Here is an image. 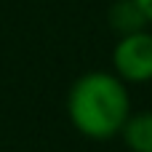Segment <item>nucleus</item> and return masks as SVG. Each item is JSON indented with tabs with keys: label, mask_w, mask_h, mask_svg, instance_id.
<instances>
[{
	"label": "nucleus",
	"mask_w": 152,
	"mask_h": 152,
	"mask_svg": "<svg viewBox=\"0 0 152 152\" xmlns=\"http://www.w3.org/2000/svg\"><path fill=\"white\" fill-rule=\"evenodd\" d=\"M131 91L112 69L83 72L67 94V118L72 128L94 142L120 136L131 115Z\"/></svg>",
	"instance_id": "obj_1"
},
{
	"label": "nucleus",
	"mask_w": 152,
	"mask_h": 152,
	"mask_svg": "<svg viewBox=\"0 0 152 152\" xmlns=\"http://www.w3.org/2000/svg\"><path fill=\"white\" fill-rule=\"evenodd\" d=\"M112 72L128 83L142 86L152 80V29H136L128 35H118L112 45Z\"/></svg>",
	"instance_id": "obj_2"
},
{
	"label": "nucleus",
	"mask_w": 152,
	"mask_h": 152,
	"mask_svg": "<svg viewBox=\"0 0 152 152\" xmlns=\"http://www.w3.org/2000/svg\"><path fill=\"white\" fill-rule=\"evenodd\" d=\"M120 139L128 152H152V110H131L120 128Z\"/></svg>",
	"instance_id": "obj_3"
},
{
	"label": "nucleus",
	"mask_w": 152,
	"mask_h": 152,
	"mask_svg": "<svg viewBox=\"0 0 152 152\" xmlns=\"http://www.w3.org/2000/svg\"><path fill=\"white\" fill-rule=\"evenodd\" d=\"M110 27L118 32V35H128V32H136V29H144L152 27L144 16V11L139 8L136 0H115L112 8H110Z\"/></svg>",
	"instance_id": "obj_4"
},
{
	"label": "nucleus",
	"mask_w": 152,
	"mask_h": 152,
	"mask_svg": "<svg viewBox=\"0 0 152 152\" xmlns=\"http://www.w3.org/2000/svg\"><path fill=\"white\" fill-rule=\"evenodd\" d=\"M139 3V8L144 11V16H147V21L152 24V0H136Z\"/></svg>",
	"instance_id": "obj_5"
}]
</instances>
